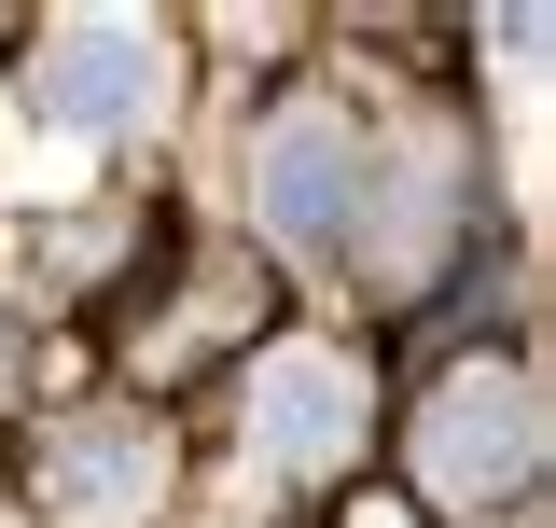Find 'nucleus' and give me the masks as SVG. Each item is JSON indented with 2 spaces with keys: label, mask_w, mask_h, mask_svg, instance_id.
Listing matches in <instances>:
<instances>
[{
  "label": "nucleus",
  "mask_w": 556,
  "mask_h": 528,
  "mask_svg": "<svg viewBox=\"0 0 556 528\" xmlns=\"http://www.w3.org/2000/svg\"><path fill=\"white\" fill-rule=\"evenodd\" d=\"M417 473H431V501H515L529 473H543V390H529V362H459L445 390L417 403Z\"/></svg>",
  "instance_id": "f257e3e1"
},
{
  "label": "nucleus",
  "mask_w": 556,
  "mask_h": 528,
  "mask_svg": "<svg viewBox=\"0 0 556 528\" xmlns=\"http://www.w3.org/2000/svg\"><path fill=\"white\" fill-rule=\"evenodd\" d=\"M28 112L70 139H126L167 112V28L153 14H56L28 42Z\"/></svg>",
  "instance_id": "f03ea898"
},
{
  "label": "nucleus",
  "mask_w": 556,
  "mask_h": 528,
  "mask_svg": "<svg viewBox=\"0 0 556 528\" xmlns=\"http://www.w3.org/2000/svg\"><path fill=\"white\" fill-rule=\"evenodd\" d=\"M362 126H348L334 98H292L265 139H251V209H265L278 251H334L348 223H362Z\"/></svg>",
  "instance_id": "7ed1b4c3"
},
{
  "label": "nucleus",
  "mask_w": 556,
  "mask_h": 528,
  "mask_svg": "<svg viewBox=\"0 0 556 528\" xmlns=\"http://www.w3.org/2000/svg\"><path fill=\"white\" fill-rule=\"evenodd\" d=\"M28 487H42L56 528H153V501H167V431L153 417H42Z\"/></svg>",
  "instance_id": "20e7f679"
},
{
  "label": "nucleus",
  "mask_w": 556,
  "mask_h": 528,
  "mask_svg": "<svg viewBox=\"0 0 556 528\" xmlns=\"http://www.w3.org/2000/svg\"><path fill=\"white\" fill-rule=\"evenodd\" d=\"M362 431H376V390L348 348H265L251 362V460L265 473H348Z\"/></svg>",
  "instance_id": "39448f33"
},
{
  "label": "nucleus",
  "mask_w": 556,
  "mask_h": 528,
  "mask_svg": "<svg viewBox=\"0 0 556 528\" xmlns=\"http://www.w3.org/2000/svg\"><path fill=\"white\" fill-rule=\"evenodd\" d=\"M334 528H417V515H390V501H348V515Z\"/></svg>",
  "instance_id": "423d86ee"
}]
</instances>
